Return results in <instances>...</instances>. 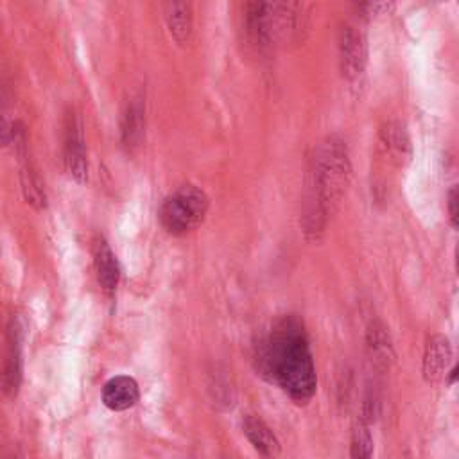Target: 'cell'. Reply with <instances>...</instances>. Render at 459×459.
I'll return each instance as SVG.
<instances>
[{
    "label": "cell",
    "instance_id": "cell-17",
    "mask_svg": "<svg viewBox=\"0 0 459 459\" xmlns=\"http://www.w3.org/2000/svg\"><path fill=\"white\" fill-rule=\"evenodd\" d=\"M368 346L371 353L377 357V360L387 362V359L393 355L391 339L387 333V328L380 321H373L368 328Z\"/></svg>",
    "mask_w": 459,
    "mask_h": 459
},
{
    "label": "cell",
    "instance_id": "cell-7",
    "mask_svg": "<svg viewBox=\"0 0 459 459\" xmlns=\"http://www.w3.org/2000/svg\"><path fill=\"white\" fill-rule=\"evenodd\" d=\"M14 129V127H13ZM14 136V143L18 147V156H20V165H22V172H20V179H22V190H23V197L29 204H32L36 210H41L47 206V194L43 188V181L36 170V167L32 165V161L29 160V151H27V136L25 131L22 127L14 129V133L11 131V138Z\"/></svg>",
    "mask_w": 459,
    "mask_h": 459
},
{
    "label": "cell",
    "instance_id": "cell-16",
    "mask_svg": "<svg viewBox=\"0 0 459 459\" xmlns=\"http://www.w3.org/2000/svg\"><path fill=\"white\" fill-rule=\"evenodd\" d=\"M373 455V437L369 430V423L360 418L351 430V445L350 457L351 459H371Z\"/></svg>",
    "mask_w": 459,
    "mask_h": 459
},
{
    "label": "cell",
    "instance_id": "cell-13",
    "mask_svg": "<svg viewBox=\"0 0 459 459\" xmlns=\"http://www.w3.org/2000/svg\"><path fill=\"white\" fill-rule=\"evenodd\" d=\"M93 265L100 287L104 290H115L120 281V265L115 253L102 237L95 238L93 242Z\"/></svg>",
    "mask_w": 459,
    "mask_h": 459
},
{
    "label": "cell",
    "instance_id": "cell-20",
    "mask_svg": "<svg viewBox=\"0 0 459 459\" xmlns=\"http://www.w3.org/2000/svg\"><path fill=\"white\" fill-rule=\"evenodd\" d=\"M11 142V129L7 126V120L4 118L0 111V147H5Z\"/></svg>",
    "mask_w": 459,
    "mask_h": 459
},
{
    "label": "cell",
    "instance_id": "cell-14",
    "mask_svg": "<svg viewBox=\"0 0 459 459\" xmlns=\"http://www.w3.org/2000/svg\"><path fill=\"white\" fill-rule=\"evenodd\" d=\"M163 16L174 41L185 45L192 36V5L188 2H165Z\"/></svg>",
    "mask_w": 459,
    "mask_h": 459
},
{
    "label": "cell",
    "instance_id": "cell-15",
    "mask_svg": "<svg viewBox=\"0 0 459 459\" xmlns=\"http://www.w3.org/2000/svg\"><path fill=\"white\" fill-rule=\"evenodd\" d=\"M143 102L142 97H134L127 102L126 111L122 115V143L127 149L138 147L143 138Z\"/></svg>",
    "mask_w": 459,
    "mask_h": 459
},
{
    "label": "cell",
    "instance_id": "cell-19",
    "mask_svg": "<svg viewBox=\"0 0 459 459\" xmlns=\"http://www.w3.org/2000/svg\"><path fill=\"white\" fill-rule=\"evenodd\" d=\"M448 213H450V222L454 228H457V217H459V212H457V188L452 186L448 190Z\"/></svg>",
    "mask_w": 459,
    "mask_h": 459
},
{
    "label": "cell",
    "instance_id": "cell-12",
    "mask_svg": "<svg viewBox=\"0 0 459 459\" xmlns=\"http://www.w3.org/2000/svg\"><path fill=\"white\" fill-rule=\"evenodd\" d=\"M242 430L247 441L264 459H278L281 452L280 439L262 418H258L256 414H244Z\"/></svg>",
    "mask_w": 459,
    "mask_h": 459
},
{
    "label": "cell",
    "instance_id": "cell-11",
    "mask_svg": "<svg viewBox=\"0 0 459 459\" xmlns=\"http://www.w3.org/2000/svg\"><path fill=\"white\" fill-rule=\"evenodd\" d=\"M140 400L138 382L129 375L111 377L102 387V403L115 412L127 411Z\"/></svg>",
    "mask_w": 459,
    "mask_h": 459
},
{
    "label": "cell",
    "instance_id": "cell-1",
    "mask_svg": "<svg viewBox=\"0 0 459 459\" xmlns=\"http://www.w3.org/2000/svg\"><path fill=\"white\" fill-rule=\"evenodd\" d=\"M260 375L281 387L296 403H307L317 387V377L307 332L294 316L278 319L256 346Z\"/></svg>",
    "mask_w": 459,
    "mask_h": 459
},
{
    "label": "cell",
    "instance_id": "cell-8",
    "mask_svg": "<svg viewBox=\"0 0 459 459\" xmlns=\"http://www.w3.org/2000/svg\"><path fill=\"white\" fill-rule=\"evenodd\" d=\"M378 136H380V145L391 163H394L396 167H405L407 163H411L412 145L403 122L400 120L384 122Z\"/></svg>",
    "mask_w": 459,
    "mask_h": 459
},
{
    "label": "cell",
    "instance_id": "cell-3",
    "mask_svg": "<svg viewBox=\"0 0 459 459\" xmlns=\"http://www.w3.org/2000/svg\"><path fill=\"white\" fill-rule=\"evenodd\" d=\"M307 13L296 2H249L244 5V34L249 47L264 56L278 45L303 39Z\"/></svg>",
    "mask_w": 459,
    "mask_h": 459
},
{
    "label": "cell",
    "instance_id": "cell-9",
    "mask_svg": "<svg viewBox=\"0 0 459 459\" xmlns=\"http://www.w3.org/2000/svg\"><path fill=\"white\" fill-rule=\"evenodd\" d=\"M452 348L448 337L443 333H434L429 337L423 353V377L429 384H437L446 377L450 366Z\"/></svg>",
    "mask_w": 459,
    "mask_h": 459
},
{
    "label": "cell",
    "instance_id": "cell-10",
    "mask_svg": "<svg viewBox=\"0 0 459 459\" xmlns=\"http://www.w3.org/2000/svg\"><path fill=\"white\" fill-rule=\"evenodd\" d=\"M23 323L20 317L11 319L9 332H7V359L4 366V375H2V384L4 391L7 393H16L22 378V342H23Z\"/></svg>",
    "mask_w": 459,
    "mask_h": 459
},
{
    "label": "cell",
    "instance_id": "cell-6",
    "mask_svg": "<svg viewBox=\"0 0 459 459\" xmlns=\"http://www.w3.org/2000/svg\"><path fill=\"white\" fill-rule=\"evenodd\" d=\"M63 156H65V167L70 178L77 183H84L88 179L84 127L79 115L72 109L65 115V124H63Z\"/></svg>",
    "mask_w": 459,
    "mask_h": 459
},
{
    "label": "cell",
    "instance_id": "cell-5",
    "mask_svg": "<svg viewBox=\"0 0 459 459\" xmlns=\"http://www.w3.org/2000/svg\"><path fill=\"white\" fill-rule=\"evenodd\" d=\"M337 54L341 75L353 82L357 81L368 63V39L366 34L353 23H344L337 36Z\"/></svg>",
    "mask_w": 459,
    "mask_h": 459
},
{
    "label": "cell",
    "instance_id": "cell-2",
    "mask_svg": "<svg viewBox=\"0 0 459 459\" xmlns=\"http://www.w3.org/2000/svg\"><path fill=\"white\" fill-rule=\"evenodd\" d=\"M350 158L346 143L332 134L321 140L310 156L303 208V231L317 240L328 217L337 210L350 181Z\"/></svg>",
    "mask_w": 459,
    "mask_h": 459
},
{
    "label": "cell",
    "instance_id": "cell-18",
    "mask_svg": "<svg viewBox=\"0 0 459 459\" xmlns=\"http://www.w3.org/2000/svg\"><path fill=\"white\" fill-rule=\"evenodd\" d=\"M357 13H360L362 18H380L389 14L394 9L393 2H362L355 4Z\"/></svg>",
    "mask_w": 459,
    "mask_h": 459
},
{
    "label": "cell",
    "instance_id": "cell-4",
    "mask_svg": "<svg viewBox=\"0 0 459 459\" xmlns=\"http://www.w3.org/2000/svg\"><path fill=\"white\" fill-rule=\"evenodd\" d=\"M208 208L210 199L204 190L186 183L165 197L160 208V221L170 235H186L204 221Z\"/></svg>",
    "mask_w": 459,
    "mask_h": 459
}]
</instances>
